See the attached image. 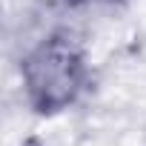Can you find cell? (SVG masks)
Returning <instances> with one entry per match:
<instances>
[{
    "mask_svg": "<svg viewBox=\"0 0 146 146\" xmlns=\"http://www.w3.org/2000/svg\"><path fill=\"white\" fill-rule=\"evenodd\" d=\"M66 6H100V3H112V0H63Z\"/></svg>",
    "mask_w": 146,
    "mask_h": 146,
    "instance_id": "cell-2",
    "label": "cell"
},
{
    "mask_svg": "<svg viewBox=\"0 0 146 146\" xmlns=\"http://www.w3.org/2000/svg\"><path fill=\"white\" fill-rule=\"evenodd\" d=\"M89 63L69 35L40 37L20 60V86L26 103L40 115H57L75 106L89 89Z\"/></svg>",
    "mask_w": 146,
    "mask_h": 146,
    "instance_id": "cell-1",
    "label": "cell"
}]
</instances>
